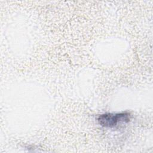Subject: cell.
<instances>
[{"mask_svg":"<svg viewBox=\"0 0 153 153\" xmlns=\"http://www.w3.org/2000/svg\"><path fill=\"white\" fill-rule=\"evenodd\" d=\"M131 115L129 112H124L117 114L106 113L101 114L97 117L99 124L104 127L112 128L120 123H128L130 120Z\"/></svg>","mask_w":153,"mask_h":153,"instance_id":"obj_1","label":"cell"}]
</instances>
